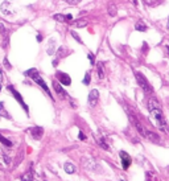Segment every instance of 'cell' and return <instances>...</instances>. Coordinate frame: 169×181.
Segmentation results:
<instances>
[{"label": "cell", "instance_id": "1", "mask_svg": "<svg viewBox=\"0 0 169 181\" xmlns=\"http://www.w3.org/2000/svg\"><path fill=\"white\" fill-rule=\"evenodd\" d=\"M148 110H149L151 119H152V122L155 123V126L157 127L159 130H161V131H164V132L168 133L169 128H168V124H166L165 116H164V114H162L161 106L159 105V102H157L156 99H149L148 101Z\"/></svg>", "mask_w": 169, "mask_h": 181}, {"label": "cell", "instance_id": "2", "mask_svg": "<svg viewBox=\"0 0 169 181\" xmlns=\"http://www.w3.org/2000/svg\"><path fill=\"white\" fill-rule=\"evenodd\" d=\"M25 74L28 75V77H31L33 81H35L36 83H37L38 86H41L42 89L45 90V93H48V95L49 97H52V94H50V90H49V87L46 86V83H45V81L40 77V74H38V72L36 70V69H29L28 72H25Z\"/></svg>", "mask_w": 169, "mask_h": 181}, {"label": "cell", "instance_id": "3", "mask_svg": "<svg viewBox=\"0 0 169 181\" xmlns=\"http://www.w3.org/2000/svg\"><path fill=\"white\" fill-rule=\"evenodd\" d=\"M135 78H136V81H138L139 86H140V87H142V89L144 90L145 93H152V87H151V85L148 83L147 78H145V77L142 74V73L135 72Z\"/></svg>", "mask_w": 169, "mask_h": 181}, {"label": "cell", "instance_id": "4", "mask_svg": "<svg viewBox=\"0 0 169 181\" xmlns=\"http://www.w3.org/2000/svg\"><path fill=\"white\" fill-rule=\"evenodd\" d=\"M130 120H131V123L134 124V127L136 128V130H138V132L140 133V135H142L143 137H145V136H147V132H148V130H147V128H145V127L143 126V124L140 123L139 120H136L132 115H130Z\"/></svg>", "mask_w": 169, "mask_h": 181}, {"label": "cell", "instance_id": "5", "mask_svg": "<svg viewBox=\"0 0 169 181\" xmlns=\"http://www.w3.org/2000/svg\"><path fill=\"white\" fill-rule=\"evenodd\" d=\"M120 159H122V167H123V169H128L130 165H131V163H132L131 156H130L127 152L122 151L120 152Z\"/></svg>", "mask_w": 169, "mask_h": 181}, {"label": "cell", "instance_id": "6", "mask_svg": "<svg viewBox=\"0 0 169 181\" xmlns=\"http://www.w3.org/2000/svg\"><path fill=\"white\" fill-rule=\"evenodd\" d=\"M1 13L5 15V16H11V15L15 13L13 7H11V0H5L1 4Z\"/></svg>", "mask_w": 169, "mask_h": 181}, {"label": "cell", "instance_id": "7", "mask_svg": "<svg viewBox=\"0 0 169 181\" xmlns=\"http://www.w3.org/2000/svg\"><path fill=\"white\" fill-rule=\"evenodd\" d=\"M8 90H9V91L12 93V95H13L15 98L17 99V102L20 103L21 106H23V109H24L25 111H27V113H28V106H27V105H25V103H24V99H23V97H21L20 94H19V91H16V90H15L13 87H12V86H8Z\"/></svg>", "mask_w": 169, "mask_h": 181}, {"label": "cell", "instance_id": "8", "mask_svg": "<svg viewBox=\"0 0 169 181\" xmlns=\"http://www.w3.org/2000/svg\"><path fill=\"white\" fill-rule=\"evenodd\" d=\"M98 98H99V91L98 90H91L89 94V105L90 106H95L98 102Z\"/></svg>", "mask_w": 169, "mask_h": 181}, {"label": "cell", "instance_id": "9", "mask_svg": "<svg viewBox=\"0 0 169 181\" xmlns=\"http://www.w3.org/2000/svg\"><path fill=\"white\" fill-rule=\"evenodd\" d=\"M57 78L59 79V82L62 83V85H65V86H69L70 83H71L70 77L67 74H65V73H57Z\"/></svg>", "mask_w": 169, "mask_h": 181}, {"label": "cell", "instance_id": "10", "mask_svg": "<svg viewBox=\"0 0 169 181\" xmlns=\"http://www.w3.org/2000/svg\"><path fill=\"white\" fill-rule=\"evenodd\" d=\"M53 19L61 23H71L73 21V16L71 15H54Z\"/></svg>", "mask_w": 169, "mask_h": 181}, {"label": "cell", "instance_id": "11", "mask_svg": "<svg viewBox=\"0 0 169 181\" xmlns=\"http://www.w3.org/2000/svg\"><path fill=\"white\" fill-rule=\"evenodd\" d=\"M29 132H31L32 137H35V139H41L42 133H44V130H42L41 127H33V128L29 130Z\"/></svg>", "mask_w": 169, "mask_h": 181}, {"label": "cell", "instance_id": "12", "mask_svg": "<svg viewBox=\"0 0 169 181\" xmlns=\"http://www.w3.org/2000/svg\"><path fill=\"white\" fill-rule=\"evenodd\" d=\"M53 87H54L55 93H57V94H58L59 97H63V98H65V97H67V94H66V91L62 89V86L59 85V83L57 82V81H53Z\"/></svg>", "mask_w": 169, "mask_h": 181}, {"label": "cell", "instance_id": "13", "mask_svg": "<svg viewBox=\"0 0 169 181\" xmlns=\"http://www.w3.org/2000/svg\"><path fill=\"white\" fill-rule=\"evenodd\" d=\"M145 139L151 140L152 143H160V136H159V135H156L155 132H152V131H148V132H147Z\"/></svg>", "mask_w": 169, "mask_h": 181}, {"label": "cell", "instance_id": "14", "mask_svg": "<svg viewBox=\"0 0 169 181\" xmlns=\"http://www.w3.org/2000/svg\"><path fill=\"white\" fill-rule=\"evenodd\" d=\"M97 70H98V77H99L100 79H103L104 78V66H103V62H98Z\"/></svg>", "mask_w": 169, "mask_h": 181}, {"label": "cell", "instance_id": "15", "mask_svg": "<svg viewBox=\"0 0 169 181\" xmlns=\"http://www.w3.org/2000/svg\"><path fill=\"white\" fill-rule=\"evenodd\" d=\"M63 168H65L66 173H69V174H71V173H74V172H75V167H74L73 164H70V163H66Z\"/></svg>", "mask_w": 169, "mask_h": 181}, {"label": "cell", "instance_id": "16", "mask_svg": "<svg viewBox=\"0 0 169 181\" xmlns=\"http://www.w3.org/2000/svg\"><path fill=\"white\" fill-rule=\"evenodd\" d=\"M21 181H33V173H32V171L23 174L21 176Z\"/></svg>", "mask_w": 169, "mask_h": 181}, {"label": "cell", "instance_id": "17", "mask_svg": "<svg viewBox=\"0 0 169 181\" xmlns=\"http://www.w3.org/2000/svg\"><path fill=\"white\" fill-rule=\"evenodd\" d=\"M108 15H110V16H116V13H118V9H116V7H115L114 4H110V5H108Z\"/></svg>", "mask_w": 169, "mask_h": 181}, {"label": "cell", "instance_id": "18", "mask_svg": "<svg viewBox=\"0 0 169 181\" xmlns=\"http://www.w3.org/2000/svg\"><path fill=\"white\" fill-rule=\"evenodd\" d=\"M135 27H136V29H138V31H140V32H145V31H147V25H145L143 21H138Z\"/></svg>", "mask_w": 169, "mask_h": 181}, {"label": "cell", "instance_id": "19", "mask_svg": "<svg viewBox=\"0 0 169 181\" xmlns=\"http://www.w3.org/2000/svg\"><path fill=\"white\" fill-rule=\"evenodd\" d=\"M98 143H99V145L102 148H103V149H106V151H108L110 149V147H108V144L106 143V140L103 139V137H99V139H98Z\"/></svg>", "mask_w": 169, "mask_h": 181}, {"label": "cell", "instance_id": "20", "mask_svg": "<svg viewBox=\"0 0 169 181\" xmlns=\"http://www.w3.org/2000/svg\"><path fill=\"white\" fill-rule=\"evenodd\" d=\"M0 116H5V118H8V119L11 118L9 114L7 113V110L4 109V105H3V103H0Z\"/></svg>", "mask_w": 169, "mask_h": 181}, {"label": "cell", "instance_id": "21", "mask_svg": "<svg viewBox=\"0 0 169 181\" xmlns=\"http://www.w3.org/2000/svg\"><path fill=\"white\" fill-rule=\"evenodd\" d=\"M0 33H1V36L5 38H8V31H7V28L4 27L3 23H0Z\"/></svg>", "mask_w": 169, "mask_h": 181}, {"label": "cell", "instance_id": "22", "mask_svg": "<svg viewBox=\"0 0 169 181\" xmlns=\"http://www.w3.org/2000/svg\"><path fill=\"white\" fill-rule=\"evenodd\" d=\"M74 25H75L77 28H82V27H86L87 25V21L83 19V20H77L74 21Z\"/></svg>", "mask_w": 169, "mask_h": 181}, {"label": "cell", "instance_id": "23", "mask_svg": "<svg viewBox=\"0 0 169 181\" xmlns=\"http://www.w3.org/2000/svg\"><path fill=\"white\" fill-rule=\"evenodd\" d=\"M54 45H55V41H54V40H52V41L49 42L48 54H53V53H54Z\"/></svg>", "mask_w": 169, "mask_h": 181}, {"label": "cell", "instance_id": "24", "mask_svg": "<svg viewBox=\"0 0 169 181\" xmlns=\"http://www.w3.org/2000/svg\"><path fill=\"white\" fill-rule=\"evenodd\" d=\"M0 141H1L4 145H7V147H12V143H11L8 139H5L4 136H1V135H0Z\"/></svg>", "mask_w": 169, "mask_h": 181}, {"label": "cell", "instance_id": "25", "mask_svg": "<svg viewBox=\"0 0 169 181\" xmlns=\"http://www.w3.org/2000/svg\"><path fill=\"white\" fill-rule=\"evenodd\" d=\"M90 81H91V75H90V72H87L86 75H85V78H83V83L85 85H89Z\"/></svg>", "mask_w": 169, "mask_h": 181}, {"label": "cell", "instance_id": "26", "mask_svg": "<svg viewBox=\"0 0 169 181\" xmlns=\"http://www.w3.org/2000/svg\"><path fill=\"white\" fill-rule=\"evenodd\" d=\"M67 4H70V5H77V4H79L82 0H65Z\"/></svg>", "mask_w": 169, "mask_h": 181}, {"label": "cell", "instance_id": "27", "mask_svg": "<svg viewBox=\"0 0 169 181\" xmlns=\"http://www.w3.org/2000/svg\"><path fill=\"white\" fill-rule=\"evenodd\" d=\"M71 36H73V37H74V38H75V40H77V41H78V42H79V44H82V40H81V37H79V36H78V33H77V32L71 31Z\"/></svg>", "mask_w": 169, "mask_h": 181}, {"label": "cell", "instance_id": "28", "mask_svg": "<svg viewBox=\"0 0 169 181\" xmlns=\"http://www.w3.org/2000/svg\"><path fill=\"white\" fill-rule=\"evenodd\" d=\"M145 5H153V4L157 3V0H143Z\"/></svg>", "mask_w": 169, "mask_h": 181}, {"label": "cell", "instance_id": "29", "mask_svg": "<svg viewBox=\"0 0 169 181\" xmlns=\"http://www.w3.org/2000/svg\"><path fill=\"white\" fill-rule=\"evenodd\" d=\"M89 58H90V62H91V65H94V56L90 53L89 54Z\"/></svg>", "mask_w": 169, "mask_h": 181}, {"label": "cell", "instance_id": "30", "mask_svg": "<svg viewBox=\"0 0 169 181\" xmlns=\"http://www.w3.org/2000/svg\"><path fill=\"white\" fill-rule=\"evenodd\" d=\"M79 139H81V140H85V139H86V136L83 135V132H79Z\"/></svg>", "mask_w": 169, "mask_h": 181}, {"label": "cell", "instance_id": "31", "mask_svg": "<svg viewBox=\"0 0 169 181\" xmlns=\"http://www.w3.org/2000/svg\"><path fill=\"white\" fill-rule=\"evenodd\" d=\"M4 65H7L8 68H11V65L8 64V60H7V58H4Z\"/></svg>", "mask_w": 169, "mask_h": 181}, {"label": "cell", "instance_id": "32", "mask_svg": "<svg viewBox=\"0 0 169 181\" xmlns=\"http://www.w3.org/2000/svg\"><path fill=\"white\" fill-rule=\"evenodd\" d=\"M3 81V73H1V69H0V83Z\"/></svg>", "mask_w": 169, "mask_h": 181}, {"label": "cell", "instance_id": "33", "mask_svg": "<svg viewBox=\"0 0 169 181\" xmlns=\"http://www.w3.org/2000/svg\"><path fill=\"white\" fill-rule=\"evenodd\" d=\"M168 29H169V19H168Z\"/></svg>", "mask_w": 169, "mask_h": 181}, {"label": "cell", "instance_id": "34", "mask_svg": "<svg viewBox=\"0 0 169 181\" xmlns=\"http://www.w3.org/2000/svg\"><path fill=\"white\" fill-rule=\"evenodd\" d=\"M0 90H1V86H0Z\"/></svg>", "mask_w": 169, "mask_h": 181}]
</instances>
